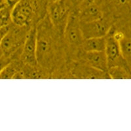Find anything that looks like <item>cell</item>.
<instances>
[{
    "label": "cell",
    "instance_id": "cell-1",
    "mask_svg": "<svg viewBox=\"0 0 131 131\" xmlns=\"http://www.w3.org/2000/svg\"><path fill=\"white\" fill-rule=\"evenodd\" d=\"M45 3L46 0H21L11 10L12 23L17 26L28 25Z\"/></svg>",
    "mask_w": 131,
    "mask_h": 131
},
{
    "label": "cell",
    "instance_id": "cell-2",
    "mask_svg": "<svg viewBox=\"0 0 131 131\" xmlns=\"http://www.w3.org/2000/svg\"><path fill=\"white\" fill-rule=\"evenodd\" d=\"M81 30L83 39L105 37L110 30V26L102 18L90 23H81Z\"/></svg>",
    "mask_w": 131,
    "mask_h": 131
},
{
    "label": "cell",
    "instance_id": "cell-3",
    "mask_svg": "<svg viewBox=\"0 0 131 131\" xmlns=\"http://www.w3.org/2000/svg\"><path fill=\"white\" fill-rule=\"evenodd\" d=\"M104 51L107 58L108 68L113 66H121L126 68L125 65H128L121 55L119 43L113 36L106 38Z\"/></svg>",
    "mask_w": 131,
    "mask_h": 131
},
{
    "label": "cell",
    "instance_id": "cell-4",
    "mask_svg": "<svg viewBox=\"0 0 131 131\" xmlns=\"http://www.w3.org/2000/svg\"><path fill=\"white\" fill-rule=\"evenodd\" d=\"M24 34H26V32L21 29L13 30L10 28L0 43V47L3 54L7 55L11 53L20 45L21 43H24L27 36H25Z\"/></svg>",
    "mask_w": 131,
    "mask_h": 131
},
{
    "label": "cell",
    "instance_id": "cell-5",
    "mask_svg": "<svg viewBox=\"0 0 131 131\" xmlns=\"http://www.w3.org/2000/svg\"><path fill=\"white\" fill-rule=\"evenodd\" d=\"M36 41H37V29L34 27L28 32L24 43V48L22 54L23 60L30 66L37 64L36 57Z\"/></svg>",
    "mask_w": 131,
    "mask_h": 131
},
{
    "label": "cell",
    "instance_id": "cell-6",
    "mask_svg": "<svg viewBox=\"0 0 131 131\" xmlns=\"http://www.w3.org/2000/svg\"><path fill=\"white\" fill-rule=\"evenodd\" d=\"M65 26V36L68 41L76 46L81 45L84 39L81 30L80 20L78 16L70 15Z\"/></svg>",
    "mask_w": 131,
    "mask_h": 131
},
{
    "label": "cell",
    "instance_id": "cell-7",
    "mask_svg": "<svg viewBox=\"0 0 131 131\" xmlns=\"http://www.w3.org/2000/svg\"><path fill=\"white\" fill-rule=\"evenodd\" d=\"M67 13L65 0L52 2L49 7V17L54 26L60 27L64 24L67 17Z\"/></svg>",
    "mask_w": 131,
    "mask_h": 131
},
{
    "label": "cell",
    "instance_id": "cell-8",
    "mask_svg": "<svg viewBox=\"0 0 131 131\" xmlns=\"http://www.w3.org/2000/svg\"><path fill=\"white\" fill-rule=\"evenodd\" d=\"M85 60L91 67L99 72L107 71V62L105 51H92L85 52Z\"/></svg>",
    "mask_w": 131,
    "mask_h": 131
},
{
    "label": "cell",
    "instance_id": "cell-9",
    "mask_svg": "<svg viewBox=\"0 0 131 131\" xmlns=\"http://www.w3.org/2000/svg\"><path fill=\"white\" fill-rule=\"evenodd\" d=\"M51 49V42L50 37L45 35L44 31L42 30L40 34L37 32V41H36V57L37 63L45 62V60L50 53Z\"/></svg>",
    "mask_w": 131,
    "mask_h": 131
},
{
    "label": "cell",
    "instance_id": "cell-10",
    "mask_svg": "<svg viewBox=\"0 0 131 131\" xmlns=\"http://www.w3.org/2000/svg\"><path fill=\"white\" fill-rule=\"evenodd\" d=\"M106 38L105 37H93L84 39L81 45L85 52L104 51L106 48Z\"/></svg>",
    "mask_w": 131,
    "mask_h": 131
},
{
    "label": "cell",
    "instance_id": "cell-11",
    "mask_svg": "<svg viewBox=\"0 0 131 131\" xmlns=\"http://www.w3.org/2000/svg\"><path fill=\"white\" fill-rule=\"evenodd\" d=\"M102 18V13L99 8L94 5H91L86 8L82 12L79 20L81 23H90Z\"/></svg>",
    "mask_w": 131,
    "mask_h": 131
},
{
    "label": "cell",
    "instance_id": "cell-12",
    "mask_svg": "<svg viewBox=\"0 0 131 131\" xmlns=\"http://www.w3.org/2000/svg\"><path fill=\"white\" fill-rule=\"evenodd\" d=\"M121 55L128 64H130L131 43L130 39L123 36L117 40Z\"/></svg>",
    "mask_w": 131,
    "mask_h": 131
},
{
    "label": "cell",
    "instance_id": "cell-13",
    "mask_svg": "<svg viewBox=\"0 0 131 131\" xmlns=\"http://www.w3.org/2000/svg\"><path fill=\"white\" fill-rule=\"evenodd\" d=\"M108 75L114 79H130V74L126 68L121 66H113L109 68L107 71Z\"/></svg>",
    "mask_w": 131,
    "mask_h": 131
},
{
    "label": "cell",
    "instance_id": "cell-14",
    "mask_svg": "<svg viewBox=\"0 0 131 131\" xmlns=\"http://www.w3.org/2000/svg\"><path fill=\"white\" fill-rule=\"evenodd\" d=\"M11 10L9 7L0 10V28L10 25L11 20Z\"/></svg>",
    "mask_w": 131,
    "mask_h": 131
},
{
    "label": "cell",
    "instance_id": "cell-15",
    "mask_svg": "<svg viewBox=\"0 0 131 131\" xmlns=\"http://www.w3.org/2000/svg\"><path fill=\"white\" fill-rule=\"evenodd\" d=\"M16 72L15 69L10 64L0 73V79H13Z\"/></svg>",
    "mask_w": 131,
    "mask_h": 131
},
{
    "label": "cell",
    "instance_id": "cell-16",
    "mask_svg": "<svg viewBox=\"0 0 131 131\" xmlns=\"http://www.w3.org/2000/svg\"><path fill=\"white\" fill-rule=\"evenodd\" d=\"M11 60L7 55L3 54L0 57V73L4 70L8 65L10 64Z\"/></svg>",
    "mask_w": 131,
    "mask_h": 131
},
{
    "label": "cell",
    "instance_id": "cell-17",
    "mask_svg": "<svg viewBox=\"0 0 131 131\" xmlns=\"http://www.w3.org/2000/svg\"><path fill=\"white\" fill-rule=\"evenodd\" d=\"M10 28V25L7 26L3 27V28H0V43H1V41L3 39V37H5V36L8 33V31H9Z\"/></svg>",
    "mask_w": 131,
    "mask_h": 131
},
{
    "label": "cell",
    "instance_id": "cell-18",
    "mask_svg": "<svg viewBox=\"0 0 131 131\" xmlns=\"http://www.w3.org/2000/svg\"><path fill=\"white\" fill-rule=\"evenodd\" d=\"M6 1L8 7H10V9H13L18 2H20L21 0H6Z\"/></svg>",
    "mask_w": 131,
    "mask_h": 131
},
{
    "label": "cell",
    "instance_id": "cell-19",
    "mask_svg": "<svg viewBox=\"0 0 131 131\" xmlns=\"http://www.w3.org/2000/svg\"><path fill=\"white\" fill-rule=\"evenodd\" d=\"M8 7L6 0H0V10Z\"/></svg>",
    "mask_w": 131,
    "mask_h": 131
},
{
    "label": "cell",
    "instance_id": "cell-20",
    "mask_svg": "<svg viewBox=\"0 0 131 131\" xmlns=\"http://www.w3.org/2000/svg\"><path fill=\"white\" fill-rule=\"evenodd\" d=\"M3 51H2V49H1V47H0V57H2V55H3Z\"/></svg>",
    "mask_w": 131,
    "mask_h": 131
},
{
    "label": "cell",
    "instance_id": "cell-21",
    "mask_svg": "<svg viewBox=\"0 0 131 131\" xmlns=\"http://www.w3.org/2000/svg\"><path fill=\"white\" fill-rule=\"evenodd\" d=\"M49 2H51V3H52V2H57V1H58V0H49Z\"/></svg>",
    "mask_w": 131,
    "mask_h": 131
},
{
    "label": "cell",
    "instance_id": "cell-22",
    "mask_svg": "<svg viewBox=\"0 0 131 131\" xmlns=\"http://www.w3.org/2000/svg\"><path fill=\"white\" fill-rule=\"evenodd\" d=\"M76 1H77V0H76Z\"/></svg>",
    "mask_w": 131,
    "mask_h": 131
}]
</instances>
